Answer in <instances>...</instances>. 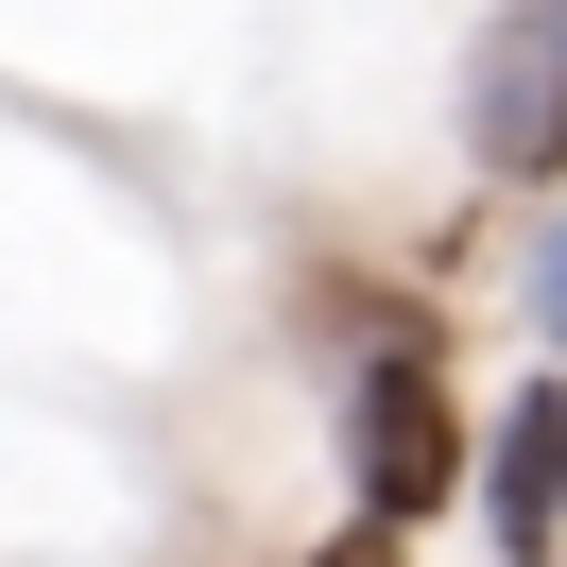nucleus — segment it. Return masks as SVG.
Returning <instances> with one entry per match:
<instances>
[{
    "instance_id": "nucleus-1",
    "label": "nucleus",
    "mask_w": 567,
    "mask_h": 567,
    "mask_svg": "<svg viewBox=\"0 0 567 567\" xmlns=\"http://www.w3.org/2000/svg\"><path fill=\"white\" fill-rule=\"evenodd\" d=\"M344 482L379 533H430L447 498H482V447H464L447 395V327H413L395 292H344Z\"/></svg>"
},
{
    "instance_id": "nucleus-2",
    "label": "nucleus",
    "mask_w": 567,
    "mask_h": 567,
    "mask_svg": "<svg viewBox=\"0 0 567 567\" xmlns=\"http://www.w3.org/2000/svg\"><path fill=\"white\" fill-rule=\"evenodd\" d=\"M464 155L498 189L567 173V0H498L482 18V52H464Z\"/></svg>"
},
{
    "instance_id": "nucleus-3",
    "label": "nucleus",
    "mask_w": 567,
    "mask_h": 567,
    "mask_svg": "<svg viewBox=\"0 0 567 567\" xmlns=\"http://www.w3.org/2000/svg\"><path fill=\"white\" fill-rule=\"evenodd\" d=\"M516 310H533V344H550V361H567V207H550V224H533V276H516Z\"/></svg>"
},
{
    "instance_id": "nucleus-4",
    "label": "nucleus",
    "mask_w": 567,
    "mask_h": 567,
    "mask_svg": "<svg viewBox=\"0 0 567 567\" xmlns=\"http://www.w3.org/2000/svg\"><path fill=\"white\" fill-rule=\"evenodd\" d=\"M310 567H395V533H379V516H344V533H327Z\"/></svg>"
},
{
    "instance_id": "nucleus-5",
    "label": "nucleus",
    "mask_w": 567,
    "mask_h": 567,
    "mask_svg": "<svg viewBox=\"0 0 567 567\" xmlns=\"http://www.w3.org/2000/svg\"><path fill=\"white\" fill-rule=\"evenodd\" d=\"M533 430H550V498H567V361L533 379Z\"/></svg>"
}]
</instances>
